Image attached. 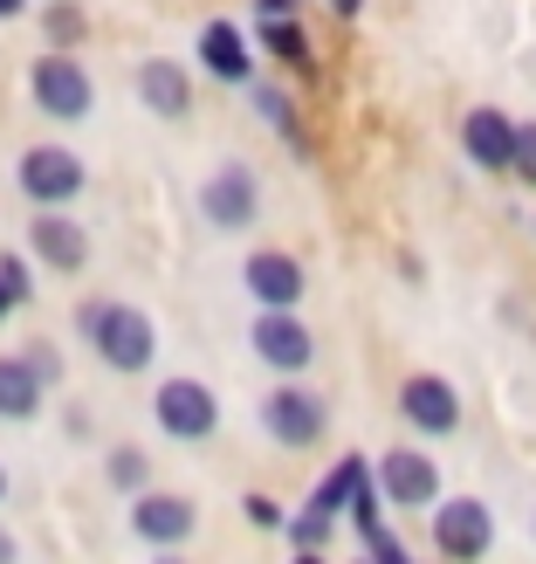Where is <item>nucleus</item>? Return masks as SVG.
Returning a JSON list of instances; mask_svg holds the SVG:
<instances>
[{
	"mask_svg": "<svg viewBox=\"0 0 536 564\" xmlns=\"http://www.w3.org/2000/svg\"><path fill=\"white\" fill-rule=\"evenodd\" d=\"M138 104L152 110V118H186L193 110V76L173 63V55H152V63H138Z\"/></svg>",
	"mask_w": 536,
	"mask_h": 564,
	"instance_id": "obj_14",
	"label": "nucleus"
},
{
	"mask_svg": "<svg viewBox=\"0 0 536 564\" xmlns=\"http://www.w3.org/2000/svg\"><path fill=\"white\" fill-rule=\"evenodd\" d=\"M200 63H207L220 83H248L255 55H248V35H241L234 21H207V35H200Z\"/></svg>",
	"mask_w": 536,
	"mask_h": 564,
	"instance_id": "obj_16",
	"label": "nucleus"
},
{
	"mask_svg": "<svg viewBox=\"0 0 536 564\" xmlns=\"http://www.w3.org/2000/svg\"><path fill=\"white\" fill-rule=\"evenodd\" d=\"M42 379L28 372V358L14 351V358H0V420H35L42 413Z\"/></svg>",
	"mask_w": 536,
	"mask_h": 564,
	"instance_id": "obj_17",
	"label": "nucleus"
},
{
	"mask_svg": "<svg viewBox=\"0 0 536 564\" xmlns=\"http://www.w3.org/2000/svg\"><path fill=\"white\" fill-rule=\"evenodd\" d=\"M516 180H523V186H536V124H523V131H516Z\"/></svg>",
	"mask_w": 536,
	"mask_h": 564,
	"instance_id": "obj_25",
	"label": "nucleus"
},
{
	"mask_svg": "<svg viewBox=\"0 0 536 564\" xmlns=\"http://www.w3.org/2000/svg\"><path fill=\"white\" fill-rule=\"evenodd\" d=\"M28 8V0H0V21H8V14H21Z\"/></svg>",
	"mask_w": 536,
	"mask_h": 564,
	"instance_id": "obj_33",
	"label": "nucleus"
},
{
	"mask_svg": "<svg viewBox=\"0 0 536 564\" xmlns=\"http://www.w3.org/2000/svg\"><path fill=\"white\" fill-rule=\"evenodd\" d=\"M330 8H337V14H344V21H351V14L364 8V0H330Z\"/></svg>",
	"mask_w": 536,
	"mask_h": 564,
	"instance_id": "obj_31",
	"label": "nucleus"
},
{
	"mask_svg": "<svg viewBox=\"0 0 536 564\" xmlns=\"http://www.w3.org/2000/svg\"><path fill=\"white\" fill-rule=\"evenodd\" d=\"M42 28H48V42H55V48H76V42H83V8L55 0V8L42 14Z\"/></svg>",
	"mask_w": 536,
	"mask_h": 564,
	"instance_id": "obj_21",
	"label": "nucleus"
},
{
	"mask_svg": "<svg viewBox=\"0 0 536 564\" xmlns=\"http://www.w3.org/2000/svg\"><path fill=\"white\" fill-rule=\"evenodd\" d=\"M21 193L35 207H69L83 193V159L69 145H28L21 152Z\"/></svg>",
	"mask_w": 536,
	"mask_h": 564,
	"instance_id": "obj_6",
	"label": "nucleus"
},
{
	"mask_svg": "<svg viewBox=\"0 0 536 564\" xmlns=\"http://www.w3.org/2000/svg\"><path fill=\"white\" fill-rule=\"evenodd\" d=\"M158 564H186V557H173V551H158Z\"/></svg>",
	"mask_w": 536,
	"mask_h": 564,
	"instance_id": "obj_36",
	"label": "nucleus"
},
{
	"mask_svg": "<svg viewBox=\"0 0 536 564\" xmlns=\"http://www.w3.org/2000/svg\"><path fill=\"white\" fill-rule=\"evenodd\" d=\"M21 557V544H14V530H0V564H14Z\"/></svg>",
	"mask_w": 536,
	"mask_h": 564,
	"instance_id": "obj_30",
	"label": "nucleus"
},
{
	"mask_svg": "<svg viewBox=\"0 0 536 564\" xmlns=\"http://www.w3.org/2000/svg\"><path fill=\"white\" fill-rule=\"evenodd\" d=\"M296 564H324V557H317V551H296Z\"/></svg>",
	"mask_w": 536,
	"mask_h": 564,
	"instance_id": "obj_34",
	"label": "nucleus"
},
{
	"mask_svg": "<svg viewBox=\"0 0 536 564\" xmlns=\"http://www.w3.org/2000/svg\"><path fill=\"white\" fill-rule=\"evenodd\" d=\"M400 413L413 420L419 434H434V441L461 427V400H455V386L434 379V372H419V379H406V386H400Z\"/></svg>",
	"mask_w": 536,
	"mask_h": 564,
	"instance_id": "obj_12",
	"label": "nucleus"
},
{
	"mask_svg": "<svg viewBox=\"0 0 536 564\" xmlns=\"http://www.w3.org/2000/svg\"><path fill=\"white\" fill-rule=\"evenodd\" d=\"M364 544H372V564H406L400 538H385V530H364Z\"/></svg>",
	"mask_w": 536,
	"mask_h": 564,
	"instance_id": "obj_27",
	"label": "nucleus"
},
{
	"mask_svg": "<svg viewBox=\"0 0 536 564\" xmlns=\"http://www.w3.org/2000/svg\"><path fill=\"white\" fill-rule=\"evenodd\" d=\"M200 214L214 220V228H248V220L262 214V180L248 173V165H220V173L200 186Z\"/></svg>",
	"mask_w": 536,
	"mask_h": 564,
	"instance_id": "obj_9",
	"label": "nucleus"
},
{
	"mask_svg": "<svg viewBox=\"0 0 536 564\" xmlns=\"http://www.w3.org/2000/svg\"><path fill=\"white\" fill-rule=\"evenodd\" d=\"M262 21H296V0H255Z\"/></svg>",
	"mask_w": 536,
	"mask_h": 564,
	"instance_id": "obj_29",
	"label": "nucleus"
},
{
	"mask_svg": "<svg viewBox=\"0 0 536 564\" xmlns=\"http://www.w3.org/2000/svg\"><path fill=\"white\" fill-rule=\"evenodd\" d=\"M364 482H372V462H364V455H344V462H337V468L324 475V482H317V496H309V510H324V517L351 510Z\"/></svg>",
	"mask_w": 536,
	"mask_h": 564,
	"instance_id": "obj_18",
	"label": "nucleus"
},
{
	"mask_svg": "<svg viewBox=\"0 0 536 564\" xmlns=\"http://www.w3.org/2000/svg\"><path fill=\"white\" fill-rule=\"evenodd\" d=\"M28 97H35V110H48V118L76 124V118H90V104H97V83H90V69H83L69 48H48L42 63L28 69Z\"/></svg>",
	"mask_w": 536,
	"mask_h": 564,
	"instance_id": "obj_2",
	"label": "nucleus"
},
{
	"mask_svg": "<svg viewBox=\"0 0 536 564\" xmlns=\"http://www.w3.org/2000/svg\"><path fill=\"white\" fill-rule=\"evenodd\" d=\"M21 358H28V372H35L42 386H55V379H63V358H55V345H28Z\"/></svg>",
	"mask_w": 536,
	"mask_h": 564,
	"instance_id": "obj_24",
	"label": "nucleus"
},
{
	"mask_svg": "<svg viewBox=\"0 0 536 564\" xmlns=\"http://www.w3.org/2000/svg\"><path fill=\"white\" fill-rule=\"evenodd\" d=\"M330 523H337V517H324V510H303V517H289V544H296V551H317V544H330Z\"/></svg>",
	"mask_w": 536,
	"mask_h": 564,
	"instance_id": "obj_22",
	"label": "nucleus"
},
{
	"mask_svg": "<svg viewBox=\"0 0 536 564\" xmlns=\"http://www.w3.org/2000/svg\"><path fill=\"white\" fill-rule=\"evenodd\" d=\"M193 530H200V510H193V496H173V489H145L131 496V538L152 544V551H179Z\"/></svg>",
	"mask_w": 536,
	"mask_h": 564,
	"instance_id": "obj_4",
	"label": "nucleus"
},
{
	"mask_svg": "<svg viewBox=\"0 0 536 564\" xmlns=\"http://www.w3.org/2000/svg\"><path fill=\"white\" fill-rule=\"evenodd\" d=\"M379 496L400 502V510H427V502L440 496V468L419 455V447H392V455L379 462Z\"/></svg>",
	"mask_w": 536,
	"mask_h": 564,
	"instance_id": "obj_10",
	"label": "nucleus"
},
{
	"mask_svg": "<svg viewBox=\"0 0 536 564\" xmlns=\"http://www.w3.org/2000/svg\"><path fill=\"white\" fill-rule=\"evenodd\" d=\"M110 482L118 489H131V496H145L152 489V462H145V447H110Z\"/></svg>",
	"mask_w": 536,
	"mask_h": 564,
	"instance_id": "obj_19",
	"label": "nucleus"
},
{
	"mask_svg": "<svg viewBox=\"0 0 536 564\" xmlns=\"http://www.w3.org/2000/svg\"><path fill=\"white\" fill-rule=\"evenodd\" d=\"M241 282H248V296H255L262 310H296V303H303V262H296V256H282V248H262V256H248Z\"/></svg>",
	"mask_w": 536,
	"mask_h": 564,
	"instance_id": "obj_13",
	"label": "nucleus"
},
{
	"mask_svg": "<svg viewBox=\"0 0 536 564\" xmlns=\"http://www.w3.org/2000/svg\"><path fill=\"white\" fill-rule=\"evenodd\" d=\"M364 564H372V557H364Z\"/></svg>",
	"mask_w": 536,
	"mask_h": 564,
	"instance_id": "obj_37",
	"label": "nucleus"
},
{
	"mask_svg": "<svg viewBox=\"0 0 536 564\" xmlns=\"http://www.w3.org/2000/svg\"><path fill=\"white\" fill-rule=\"evenodd\" d=\"M76 337H90L110 372H145L152 351H158L152 317H145V310H131V303H83L76 310Z\"/></svg>",
	"mask_w": 536,
	"mask_h": 564,
	"instance_id": "obj_1",
	"label": "nucleus"
},
{
	"mask_svg": "<svg viewBox=\"0 0 536 564\" xmlns=\"http://www.w3.org/2000/svg\"><path fill=\"white\" fill-rule=\"evenodd\" d=\"M8 489H14V482H8V468H0V502H8Z\"/></svg>",
	"mask_w": 536,
	"mask_h": 564,
	"instance_id": "obj_35",
	"label": "nucleus"
},
{
	"mask_svg": "<svg viewBox=\"0 0 536 564\" xmlns=\"http://www.w3.org/2000/svg\"><path fill=\"white\" fill-rule=\"evenodd\" d=\"M28 241H35V256L48 269H63V275L90 269V235H83L69 214H35V220H28Z\"/></svg>",
	"mask_w": 536,
	"mask_h": 564,
	"instance_id": "obj_15",
	"label": "nucleus"
},
{
	"mask_svg": "<svg viewBox=\"0 0 536 564\" xmlns=\"http://www.w3.org/2000/svg\"><path fill=\"white\" fill-rule=\"evenodd\" d=\"M0 282L14 290V303H28V290H35V275H28V262H21V256H0Z\"/></svg>",
	"mask_w": 536,
	"mask_h": 564,
	"instance_id": "obj_26",
	"label": "nucleus"
},
{
	"mask_svg": "<svg viewBox=\"0 0 536 564\" xmlns=\"http://www.w3.org/2000/svg\"><path fill=\"white\" fill-rule=\"evenodd\" d=\"M262 48L275 55V63H309V42H303V28L296 21H262Z\"/></svg>",
	"mask_w": 536,
	"mask_h": 564,
	"instance_id": "obj_20",
	"label": "nucleus"
},
{
	"mask_svg": "<svg viewBox=\"0 0 536 564\" xmlns=\"http://www.w3.org/2000/svg\"><path fill=\"white\" fill-rule=\"evenodd\" d=\"M516 131L523 124H510L495 104H482V110H468L461 145H468V159L482 165V173H516Z\"/></svg>",
	"mask_w": 536,
	"mask_h": 564,
	"instance_id": "obj_11",
	"label": "nucleus"
},
{
	"mask_svg": "<svg viewBox=\"0 0 536 564\" xmlns=\"http://www.w3.org/2000/svg\"><path fill=\"white\" fill-rule=\"evenodd\" d=\"M152 413H158V427L173 441H214L220 434V400L200 379H165L152 392Z\"/></svg>",
	"mask_w": 536,
	"mask_h": 564,
	"instance_id": "obj_3",
	"label": "nucleus"
},
{
	"mask_svg": "<svg viewBox=\"0 0 536 564\" xmlns=\"http://www.w3.org/2000/svg\"><path fill=\"white\" fill-rule=\"evenodd\" d=\"M248 523H262V530H275V523H282V510H275L269 496H248Z\"/></svg>",
	"mask_w": 536,
	"mask_h": 564,
	"instance_id": "obj_28",
	"label": "nucleus"
},
{
	"mask_svg": "<svg viewBox=\"0 0 536 564\" xmlns=\"http://www.w3.org/2000/svg\"><path fill=\"white\" fill-rule=\"evenodd\" d=\"M255 104H262V118H269L282 138H296V145H303V131H296V110H289V97H282V90H255Z\"/></svg>",
	"mask_w": 536,
	"mask_h": 564,
	"instance_id": "obj_23",
	"label": "nucleus"
},
{
	"mask_svg": "<svg viewBox=\"0 0 536 564\" xmlns=\"http://www.w3.org/2000/svg\"><path fill=\"white\" fill-rule=\"evenodd\" d=\"M434 544H440V557H455V564L489 557V544H495V517L482 510V496L440 502V510H434Z\"/></svg>",
	"mask_w": 536,
	"mask_h": 564,
	"instance_id": "obj_7",
	"label": "nucleus"
},
{
	"mask_svg": "<svg viewBox=\"0 0 536 564\" xmlns=\"http://www.w3.org/2000/svg\"><path fill=\"white\" fill-rule=\"evenodd\" d=\"M8 310H14V290H8V282H0V317H8Z\"/></svg>",
	"mask_w": 536,
	"mask_h": 564,
	"instance_id": "obj_32",
	"label": "nucleus"
},
{
	"mask_svg": "<svg viewBox=\"0 0 536 564\" xmlns=\"http://www.w3.org/2000/svg\"><path fill=\"white\" fill-rule=\"evenodd\" d=\"M248 337H255V358L269 365V372H282V379L309 372V358H317V337H309V324L296 317V310H262V317L248 324Z\"/></svg>",
	"mask_w": 536,
	"mask_h": 564,
	"instance_id": "obj_5",
	"label": "nucleus"
},
{
	"mask_svg": "<svg viewBox=\"0 0 536 564\" xmlns=\"http://www.w3.org/2000/svg\"><path fill=\"white\" fill-rule=\"evenodd\" d=\"M262 427L282 441V447H317L324 427H330V413L317 392H303V386H275L269 400H262Z\"/></svg>",
	"mask_w": 536,
	"mask_h": 564,
	"instance_id": "obj_8",
	"label": "nucleus"
}]
</instances>
